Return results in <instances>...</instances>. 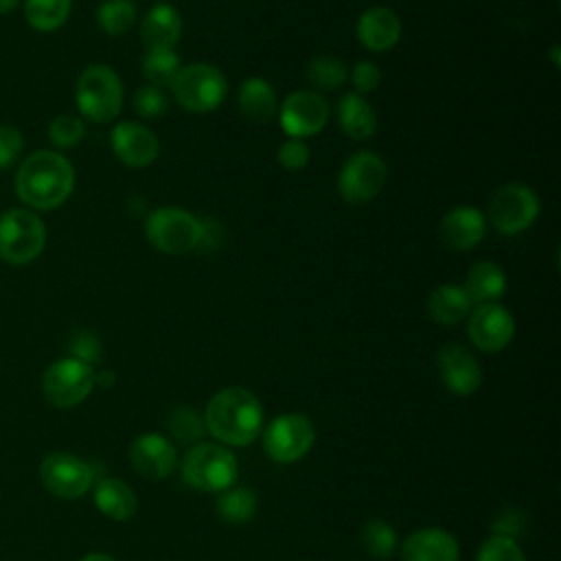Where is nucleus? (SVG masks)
<instances>
[{
	"label": "nucleus",
	"instance_id": "nucleus-1",
	"mask_svg": "<svg viewBox=\"0 0 561 561\" xmlns=\"http://www.w3.org/2000/svg\"><path fill=\"white\" fill-rule=\"evenodd\" d=\"M75 191V167L53 149L28 153L15 171V195L28 210H55Z\"/></svg>",
	"mask_w": 561,
	"mask_h": 561
},
{
	"label": "nucleus",
	"instance_id": "nucleus-2",
	"mask_svg": "<svg viewBox=\"0 0 561 561\" xmlns=\"http://www.w3.org/2000/svg\"><path fill=\"white\" fill-rule=\"evenodd\" d=\"M263 405L259 397L241 386H228L210 397L204 412L206 432L224 445L245 447L263 430Z\"/></svg>",
	"mask_w": 561,
	"mask_h": 561
},
{
	"label": "nucleus",
	"instance_id": "nucleus-3",
	"mask_svg": "<svg viewBox=\"0 0 561 561\" xmlns=\"http://www.w3.org/2000/svg\"><path fill=\"white\" fill-rule=\"evenodd\" d=\"M75 103L83 118L110 123L123 110V81L105 64H92L81 70L75 83Z\"/></svg>",
	"mask_w": 561,
	"mask_h": 561
},
{
	"label": "nucleus",
	"instance_id": "nucleus-4",
	"mask_svg": "<svg viewBox=\"0 0 561 561\" xmlns=\"http://www.w3.org/2000/svg\"><path fill=\"white\" fill-rule=\"evenodd\" d=\"M182 480L202 493H219L237 482V458L234 454L217 443H195L186 449L182 465Z\"/></svg>",
	"mask_w": 561,
	"mask_h": 561
},
{
	"label": "nucleus",
	"instance_id": "nucleus-5",
	"mask_svg": "<svg viewBox=\"0 0 561 561\" xmlns=\"http://www.w3.org/2000/svg\"><path fill=\"white\" fill-rule=\"evenodd\" d=\"M204 224L193 213L178 206H162L147 215L145 237L162 254L180 256L199 248Z\"/></svg>",
	"mask_w": 561,
	"mask_h": 561
},
{
	"label": "nucleus",
	"instance_id": "nucleus-6",
	"mask_svg": "<svg viewBox=\"0 0 561 561\" xmlns=\"http://www.w3.org/2000/svg\"><path fill=\"white\" fill-rule=\"evenodd\" d=\"M169 88L180 107L193 114H206L217 110L228 94V81L224 72L206 61H193L188 66H182Z\"/></svg>",
	"mask_w": 561,
	"mask_h": 561
},
{
	"label": "nucleus",
	"instance_id": "nucleus-7",
	"mask_svg": "<svg viewBox=\"0 0 561 561\" xmlns=\"http://www.w3.org/2000/svg\"><path fill=\"white\" fill-rule=\"evenodd\" d=\"M46 248V224L35 210L11 208L0 215V259L9 265H26Z\"/></svg>",
	"mask_w": 561,
	"mask_h": 561
},
{
	"label": "nucleus",
	"instance_id": "nucleus-8",
	"mask_svg": "<svg viewBox=\"0 0 561 561\" xmlns=\"http://www.w3.org/2000/svg\"><path fill=\"white\" fill-rule=\"evenodd\" d=\"M539 215L537 193L522 184L508 182L493 191L486 204V224H491L500 234L513 237L528 230Z\"/></svg>",
	"mask_w": 561,
	"mask_h": 561
},
{
	"label": "nucleus",
	"instance_id": "nucleus-9",
	"mask_svg": "<svg viewBox=\"0 0 561 561\" xmlns=\"http://www.w3.org/2000/svg\"><path fill=\"white\" fill-rule=\"evenodd\" d=\"M94 390V368L77 357L55 359L42 375V394L55 408H75Z\"/></svg>",
	"mask_w": 561,
	"mask_h": 561
},
{
	"label": "nucleus",
	"instance_id": "nucleus-10",
	"mask_svg": "<svg viewBox=\"0 0 561 561\" xmlns=\"http://www.w3.org/2000/svg\"><path fill=\"white\" fill-rule=\"evenodd\" d=\"M265 454L280 465L300 460L316 443V427L300 412H285L272 419L263 430Z\"/></svg>",
	"mask_w": 561,
	"mask_h": 561
},
{
	"label": "nucleus",
	"instance_id": "nucleus-11",
	"mask_svg": "<svg viewBox=\"0 0 561 561\" xmlns=\"http://www.w3.org/2000/svg\"><path fill=\"white\" fill-rule=\"evenodd\" d=\"M388 182V167L375 151L348 156L337 173V193L346 204L359 206L375 199Z\"/></svg>",
	"mask_w": 561,
	"mask_h": 561
},
{
	"label": "nucleus",
	"instance_id": "nucleus-12",
	"mask_svg": "<svg viewBox=\"0 0 561 561\" xmlns=\"http://www.w3.org/2000/svg\"><path fill=\"white\" fill-rule=\"evenodd\" d=\"M39 480L50 495L61 500H77L90 491L94 471L75 454L53 451L44 456L39 465Z\"/></svg>",
	"mask_w": 561,
	"mask_h": 561
},
{
	"label": "nucleus",
	"instance_id": "nucleus-13",
	"mask_svg": "<svg viewBox=\"0 0 561 561\" xmlns=\"http://www.w3.org/2000/svg\"><path fill=\"white\" fill-rule=\"evenodd\" d=\"M331 116L329 101L316 90H294L289 92L280 107L278 121L287 138H309L324 129Z\"/></svg>",
	"mask_w": 561,
	"mask_h": 561
},
{
	"label": "nucleus",
	"instance_id": "nucleus-14",
	"mask_svg": "<svg viewBox=\"0 0 561 561\" xmlns=\"http://www.w3.org/2000/svg\"><path fill=\"white\" fill-rule=\"evenodd\" d=\"M467 335L478 351L497 353L511 344L515 320L500 302L476 305L467 316Z\"/></svg>",
	"mask_w": 561,
	"mask_h": 561
},
{
	"label": "nucleus",
	"instance_id": "nucleus-15",
	"mask_svg": "<svg viewBox=\"0 0 561 561\" xmlns=\"http://www.w3.org/2000/svg\"><path fill=\"white\" fill-rule=\"evenodd\" d=\"M110 145L114 156L131 169H142L156 162L160 156L158 136L138 121H121L110 131Z\"/></svg>",
	"mask_w": 561,
	"mask_h": 561
},
{
	"label": "nucleus",
	"instance_id": "nucleus-16",
	"mask_svg": "<svg viewBox=\"0 0 561 561\" xmlns=\"http://www.w3.org/2000/svg\"><path fill=\"white\" fill-rule=\"evenodd\" d=\"M436 368L443 386L458 397L476 392L482 383V370L476 355L462 344H445L436 355Z\"/></svg>",
	"mask_w": 561,
	"mask_h": 561
},
{
	"label": "nucleus",
	"instance_id": "nucleus-17",
	"mask_svg": "<svg viewBox=\"0 0 561 561\" xmlns=\"http://www.w3.org/2000/svg\"><path fill=\"white\" fill-rule=\"evenodd\" d=\"M129 460L140 476L149 480H164L178 465L175 443L162 434L145 432L134 438L129 447Z\"/></svg>",
	"mask_w": 561,
	"mask_h": 561
},
{
	"label": "nucleus",
	"instance_id": "nucleus-18",
	"mask_svg": "<svg viewBox=\"0 0 561 561\" xmlns=\"http://www.w3.org/2000/svg\"><path fill=\"white\" fill-rule=\"evenodd\" d=\"M486 217L473 206H456L447 210L438 224V239L451 252H467L480 245L486 234Z\"/></svg>",
	"mask_w": 561,
	"mask_h": 561
},
{
	"label": "nucleus",
	"instance_id": "nucleus-19",
	"mask_svg": "<svg viewBox=\"0 0 561 561\" xmlns=\"http://www.w3.org/2000/svg\"><path fill=\"white\" fill-rule=\"evenodd\" d=\"M401 20L399 15L388 7H370L366 9L357 24L355 33L364 48L370 53H388L392 50L401 39Z\"/></svg>",
	"mask_w": 561,
	"mask_h": 561
},
{
	"label": "nucleus",
	"instance_id": "nucleus-20",
	"mask_svg": "<svg viewBox=\"0 0 561 561\" xmlns=\"http://www.w3.org/2000/svg\"><path fill=\"white\" fill-rule=\"evenodd\" d=\"M460 548L443 528L414 530L401 546V561H458Z\"/></svg>",
	"mask_w": 561,
	"mask_h": 561
},
{
	"label": "nucleus",
	"instance_id": "nucleus-21",
	"mask_svg": "<svg viewBox=\"0 0 561 561\" xmlns=\"http://www.w3.org/2000/svg\"><path fill=\"white\" fill-rule=\"evenodd\" d=\"M182 35V15L173 4H153L142 22L140 37L147 48H173Z\"/></svg>",
	"mask_w": 561,
	"mask_h": 561
},
{
	"label": "nucleus",
	"instance_id": "nucleus-22",
	"mask_svg": "<svg viewBox=\"0 0 561 561\" xmlns=\"http://www.w3.org/2000/svg\"><path fill=\"white\" fill-rule=\"evenodd\" d=\"M239 112L252 123H270L278 114V96L274 85L263 77H248L237 94Z\"/></svg>",
	"mask_w": 561,
	"mask_h": 561
},
{
	"label": "nucleus",
	"instance_id": "nucleus-23",
	"mask_svg": "<svg viewBox=\"0 0 561 561\" xmlns=\"http://www.w3.org/2000/svg\"><path fill=\"white\" fill-rule=\"evenodd\" d=\"M335 116H337L340 129L353 140H366L377 131L375 107L357 92H348L340 96Z\"/></svg>",
	"mask_w": 561,
	"mask_h": 561
},
{
	"label": "nucleus",
	"instance_id": "nucleus-24",
	"mask_svg": "<svg viewBox=\"0 0 561 561\" xmlns=\"http://www.w3.org/2000/svg\"><path fill=\"white\" fill-rule=\"evenodd\" d=\"M473 302L467 296L462 285L456 283H445L432 289L430 298H427V313L434 322L451 327L458 324L460 320H465L471 311Z\"/></svg>",
	"mask_w": 561,
	"mask_h": 561
},
{
	"label": "nucleus",
	"instance_id": "nucleus-25",
	"mask_svg": "<svg viewBox=\"0 0 561 561\" xmlns=\"http://www.w3.org/2000/svg\"><path fill=\"white\" fill-rule=\"evenodd\" d=\"M94 506L114 522H125L134 517L138 508L136 493L131 486L118 478H101L94 486Z\"/></svg>",
	"mask_w": 561,
	"mask_h": 561
},
{
	"label": "nucleus",
	"instance_id": "nucleus-26",
	"mask_svg": "<svg viewBox=\"0 0 561 561\" xmlns=\"http://www.w3.org/2000/svg\"><path fill=\"white\" fill-rule=\"evenodd\" d=\"M462 287L473 305L497 302L506 291V274L493 261H478L469 267Z\"/></svg>",
	"mask_w": 561,
	"mask_h": 561
},
{
	"label": "nucleus",
	"instance_id": "nucleus-27",
	"mask_svg": "<svg viewBox=\"0 0 561 561\" xmlns=\"http://www.w3.org/2000/svg\"><path fill=\"white\" fill-rule=\"evenodd\" d=\"M72 0H24V18L37 33H55L70 18Z\"/></svg>",
	"mask_w": 561,
	"mask_h": 561
},
{
	"label": "nucleus",
	"instance_id": "nucleus-28",
	"mask_svg": "<svg viewBox=\"0 0 561 561\" xmlns=\"http://www.w3.org/2000/svg\"><path fill=\"white\" fill-rule=\"evenodd\" d=\"M256 493L250 486H228L217 495V515L226 524H245L256 513Z\"/></svg>",
	"mask_w": 561,
	"mask_h": 561
},
{
	"label": "nucleus",
	"instance_id": "nucleus-29",
	"mask_svg": "<svg viewBox=\"0 0 561 561\" xmlns=\"http://www.w3.org/2000/svg\"><path fill=\"white\" fill-rule=\"evenodd\" d=\"M180 68V55L173 48H147L140 61V72L147 79V83L158 85L162 90L173 83Z\"/></svg>",
	"mask_w": 561,
	"mask_h": 561
},
{
	"label": "nucleus",
	"instance_id": "nucleus-30",
	"mask_svg": "<svg viewBox=\"0 0 561 561\" xmlns=\"http://www.w3.org/2000/svg\"><path fill=\"white\" fill-rule=\"evenodd\" d=\"M307 79L318 90H337L348 81V68L340 57L316 55L307 64Z\"/></svg>",
	"mask_w": 561,
	"mask_h": 561
},
{
	"label": "nucleus",
	"instance_id": "nucleus-31",
	"mask_svg": "<svg viewBox=\"0 0 561 561\" xmlns=\"http://www.w3.org/2000/svg\"><path fill=\"white\" fill-rule=\"evenodd\" d=\"M136 22V7L131 0H105L96 11L99 28L110 37L125 35Z\"/></svg>",
	"mask_w": 561,
	"mask_h": 561
},
{
	"label": "nucleus",
	"instance_id": "nucleus-32",
	"mask_svg": "<svg viewBox=\"0 0 561 561\" xmlns=\"http://www.w3.org/2000/svg\"><path fill=\"white\" fill-rule=\"evenodd\" d=\"M364 550L375 559H390L397 550V533L383 519H368L359 533Z\"/></svg>",
	"mask_w": 561,
	"mask_h": 561
},
{
	"label": "nucleus",
	"instance_id": "nucleus-33",
	"mask_svg": "<svg viewBox=\"0 0 561 561\" xmlns=\"http://www.w3.org/2000/svg\"><path fill=\"white\" fill-rule=\"evenodd\" d=\"M167 427H169V434L184 445H195L206 434L204 416L188 405H178L175 410H171Z\"/></svg>",
	"mask_w": 561,
	"mask_h": 561
},
{
	"label": "nucleus",
	"instance_id": "nucleus-34",
	"mask_svg": "<svg viewBox=\"0 0 561 561\" xmlns=\"http://www.w3.org/2000/svg\"><path fill=\"white\" fill-rule=\"evenodd\" d=\"M48 140L55 149L64 151V149H72L81 142V138L85 136V123L81 116L77 114H57L48 127H46Z\"/></svg>",
	"mask_w": 561,
	"mask_h": 561
},
{
	"label": "nucleus",
	"instance_id": "nucleus-35",
	"mask_svg": "<svg viewBox=\"0 0 561 561\" xmlns=\"http://www.w3.org/2000/svg\"><path fill=\"white\" fill-rule=\"evenodd\" d=\"M131 105H134V112L145 118V121H156V118H162L169 110V99L164 94L162 88L158 85H151V83H145L140 85L134 96H131Z\"/></svg>",
	"mask_w": 561,
	"mask_h": 561
},
{
	"label": "nucleus",
	"instance_id": "nucleus-36",
	"mask_svg": "<svg viewBox=\"0 0 561 561\" xmlns=\"http://www.w3.org/2000/svg\"><path fill=\"white\" fill-rule=\"evenodd\" d=\"M476 561H526V554L513 537L491 535L480 546Z\"/></svg>",
	"mask_w": 561,
	"mask_h": 561
},
{
	"label": "nucleus",
	"instance_id": "nucleus-37",
	"mask_svg": "<svg viewBox=\"0 0 561 561\" xmlns=\"http://www.w3.org/2000/svg\"><path fill=\"white\" fill-rule=\"evenodd\" d=\"M276 160L285 171H300L309 164L311 151L302 138H287L278 145Z\"/></svg>",
	"mask_w": 561,
	"mask_h": 561
},
{
	"label": "nucleus",
	"instance_id": "nucleus-38",
	"mask_svg": "<svg viewBox=\"0 0 561 561\" xmlns=\"http://www.w3.org/2000/svg\"><path fill=\"white\" fill-rule=\"evenodd\" d=\"M24 149V136L15 125H0V171L13 167Z\"/></svg>",
	"mask_w": 561,
	"mask_h": 561
},
{
	"label": "nucleus",
	"instance_id": "nucleus-39",
	"mask_svg": "<svg viewBox=\"0 0 561 561\" xmlns=\"http://www.w3.org/2000/svg\"><path fill=\"white\" fill-rule=\"evenodd\" d=\"M70 357H77L85 364H94L101 359V340L92 333V331H77L72 337H70Z\"/></svg>",
	"mask_w": 561,
	"mask_h": 561
},
{
	"label": "nucleus",
	"instance_id": "nucleus-40",
	"mask_svg": "<svg viewBox=\"0 0 561 561\" xmlns=\"http://www.w3.org/2000/svg\"><path fill=\"white\" fill-rule=\"evenodd\" d=\"M351 83L355 85V92L357 94H366V92H373L375 88H379L381 83V70L377 64L373 61H357L351 70Z\"/></svg>",
	"mask_w": 561,
	"mask_h": 561
},
{
	"label": "nucleus",
	"instance_id": "nucleus-41",
	"mask_svg": "<svg viewBox=\"0 0 561 561\" xmlns=\"http://www.w3.org/2000/svg\"><path fill=\"white\" fill-rule=\"evenodd\" d=\"M116 383V375L112 373V370H99V373H94V386H99V388H112Z\"/></svg>",
	"mask_w": 561,
	"mask_h": 561
},
{
	"label": "nucleus",
	"instance_id": "nucleus-42",
	"mask_svg": "<svg viewBox=\"0 0 561 561\" xmlns=\"http://www.w3.org/2000/svg\"><path fill=\"white\" fill-rule=\"evenodd\" d=\"M79 561H116L112 554H105V552H90L85 557H81Z\"/></svg>",
	"mask_w": 561,
	"mask_h": 561
},
{
	"label": "nucleus",
	"instance_id": "nucleus-43",
	"mask_svg": "<svg viewBox=\"0 0 561 561\" xmlns=\"http://www.w3.org/2000/svg\"><path fill=\"white\" fill-rule=\"evenodd\" d=\"M18 4H20V0H0V15L11 13Z\"/></svg>",
	"mask_w": 561,
	"mask_h": 561
}]
</instances>
